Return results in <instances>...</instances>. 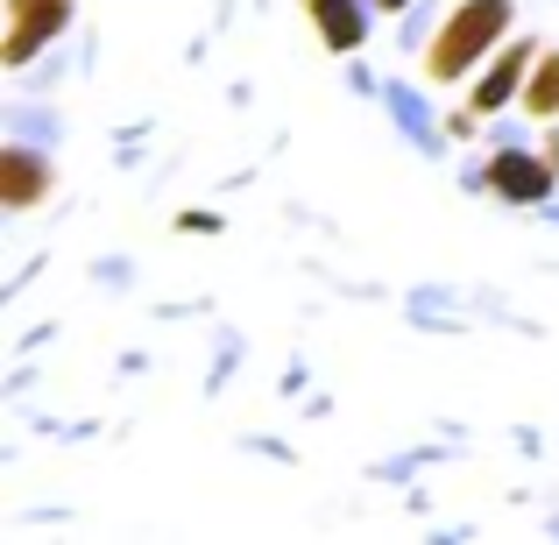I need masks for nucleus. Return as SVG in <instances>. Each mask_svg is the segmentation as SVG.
Here are the masks:
<instances>
[{
  "label": "nucleus",
  "instance_id": "obj_9",
  "mask_svg": "<svg viewBox=\"0 0 559 545\" xmlns=\"http://www.w3.org/2000/svg\"><path fill=\"white\" fill-rule=\"evenodd\" d=\"M538 150H546V164L559 170V121H546V142H538Z\"/></svg>",
  "mask_w": 559,
  "mask_h": 545
},
{
  "label": "nucleus",
  "instance_id": "obj_4",
  "mask_svg": "<svg viewBox=\"0 0 559 545\" xmlns=\"http://www.w3.org/2000/svg\"><path fill=\"white\" fill-rule=\"evenodd\" d=\"M467 185L496 191L503 205H546V199H552V185H559V170L546 164V150L532 156V150H510V142H503V150H496V156H489V164H481Z\"/></svg>",
  "mask_w": 559,
  "mask_h": 545
},
{
  "label": "nucleus",
  "instance_id": "obj_3",
  "mask_svg": "<svg viewBox=\"0 0 559 545\" xmlns=\"http://www.w3.org/2000/svg\"><path fill=\"white\" fill-rule=\"evenodd\" d=\"M538 50H546V43H538V36H510L503 50H496L489 64L475 71V93H467V107H475L481 121H496V114H510V107H518V99H524V79H532Z\"/></svg>",
  "mask_w": 559,
  "mask_h": 545
},
{
  "label": "nucleus",
  "instance_id": "obj_8",
  "mask_svg": "<svg viewBox=\"0 0 559 545\" xmlns=\"http://www.w3.org/2000/svg\"><path fill=\"white\" fill-rule=\"evenodd\" d=\"M178 227H185V234H219V213H185Z\"/></svg>",
  "mask_w": 559,
  "mask_h": 545
},
{
  "label": "nucleus",
  "instance_id": "obj_1",
  "mask_svg": "<svg viewBox=\"0 0 559 545\" xmlns=\"http://www.w3.org/2000/svg\"><path fill=\"white\" fill-rule=\"evenodd\" d=\"M510 22H518V0H453L439 14L432 43H425V79L432 85H461L489 64L510 43Z\"/></svg>",
  "mask_w": 559,
  "mask_h": 545
},
{
  "label": "nucleus",
  "instance_id": "obj_6",
  "mask_svg": "<svg viewBox=\"0 0 559 545\" xmlns=\"http://www.w3.org/2000/svg\"><path fill=\"white\" fill-rule=\"evenodd\" d=\"M305 22L319 28L333 57H355L369 43V0H305Z\"/></svg>",
  "mask_w": 559,
  "mask_h": 545
},
{
  "label": "nucleus",
  "instance_id": "obj_2",
  "mask_svg": "<svg viewBox=\"0 0 559 545\" xmlns=\"http://www.w3.org/2000/svg\"><path fill=\"white\" fill-rule=\"evenodd\" d=\"M79 0H8V36H0V64L8 71H28L57 36L71 28Z\"/></svg>",
  "mask_w": 559,
  "mask_h": 545
},
{
  "label": "nucleus",
  "instance_id": "obj_5",
  "mask_svg": "<svg viewBox=\"0 0 559 545\" xmlns=\"http://www.w3.org/2000/svg\"><path fill=\"white\" fill-rule=\"evenodd\" d=\"M50 185H57V164L43 150H28V142H8V150H0V205H8V213L43 205Z\"/></svg>",
  "mask_w": 559,
  "mask_h": 545
},
{
  "label": "nucleus",
  "instance_id": "obj_7",
  "mask_svg": "<svg viewBox=\"0 0 559 545\" xmlns=\"http://www.w3.org/2000/svg\"><path fill=\"white\" fill-rule=\"evenodd\" d=\"M532 121H559V50H538L532 79H524V99H518Z\"/></svg>",
  "mask_w": 559,
  "mask_h": 545
},
{
  "label": "nucleus",
  "instance_id": "obj_10",
  "mask_svg": "<svg viewBox=\"0 0 559 545\" xmlns=\"http://www.w3.org/2000/svg\"><path fill=\"white\" fill-rule=\"evenodd\" d=\"M369 8H376V14H404L411 0H369Z\"/></svg>",
  "mask_w": 559,
  "mask_h": 545
}]
</instances>
